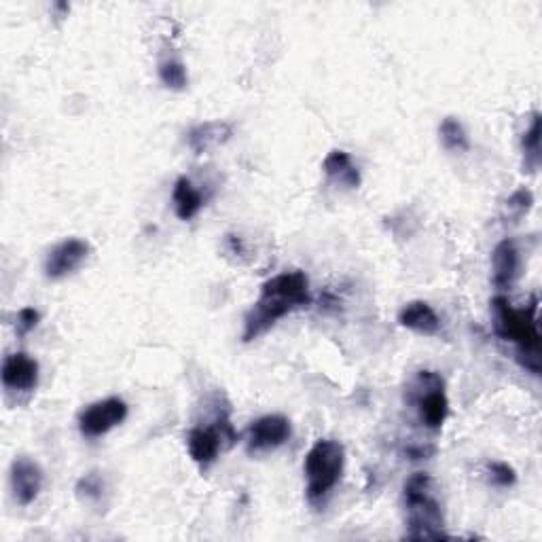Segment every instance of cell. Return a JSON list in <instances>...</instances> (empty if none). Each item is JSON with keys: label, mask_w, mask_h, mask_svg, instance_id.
<instances>
[{"label": "cell", "mask_w": 542, "mask_h": 542, "mask_svg": "<svg viewBox=\"0 0 542 542\" xmlns=\"http://www.w3.org/2000/svg\"><path fill=\"white\" fill-rule=\"evenodd\" d=\"M310 303V280H307L303 271H284V274L269 278L261 286L257 303L252 305V310L246 314L242 339L246 343L259 339L271 327H276L284 316Z\"/></svg>", "instance_id": "6da1fadb"}, {"label": "cell", "mask_w": 542, "mask_h": 542, "mask_svg": "<svg viewBox=\"0 0 542 542\" xmlns=\"http://www.w3.org/2000/svg\"><path fill=\"white\" fill-rule=\"evenodd\" d=\"M494 329L504 339L517 346L521 367L532 375H540V331H538V297L515 310L507 297L498 295L492 301Z\"/></svg>", "instance_id": "7a4b0ae2"}, {"label": "cell", "mask_w": 542, "mask_h": 542, "mask_svg": "<svg viewBox=\"0 0 542 542\" xmlns=\"http://www.w3.org/2000/svg\"><path fill=\"white\" fill-rule=\"evenodd\" d=\"M407 511V538L413 540H439L447 538L443 532L445 517L437 496V483L428 473H413L403 490Z\"/></svg>", "instance_id": "3957f363"}, {"label": "cell", "mask_w": 542, "mask_h": 542, "mask_svg": "<svg viewBox=\"0 0 542 542\" xmlns=\"http://www.w3.org/2000/svg\"><path fill=\"white\" fill-rule=\"evenodd\" d=\"M343 468H346V449L339 441L320 439L303 462L305 492L312 504H320L331 496V492L341 481Z\"/></svg>", "instance_id": "277c9868"}, {"label": "cell", "mask_w": 542, "mask_h": 542, "mask_svg": "<svg viewBox=\"0 0 542 542\" xmlns=\"http://www.w3.org/2000/svg\"><path fill=\"white\" fill-rule=\"evenodd\" d=\"M409 401L418 409V418L426 428H443L449 415V401L441 375L435 371H420L415 375L409 390Z\"/></svg>", "instance_id": "5b68a950"}, {"label": "cell", "mask_w": 542, "mask_h": 542, "mask_svg": "<svg viewBox=\"0 0 542 542\" xmlns=\"http://www.w3.org/2000/svg\"><path fill=\"white\" fill-rule=\"evenodd\" d=\"M128 403L119 396H111V399L98 401L94 405H89L87 409L81 411L79 415V430L81 435L87 439H98L106 432H111L113 428L121 426L128 418Z\"/></svg>", "instance_id": "8992f818"}, {"label": "cell", "mask_w": 542, "mask_h": 542, "mask_svg": "<svg viewBox=\"0 0 542 542\" xmlns=\"http://www.w3.org/2000/svg\"><path fill=\"white\" fill-rule=\"evenodd\" d=\"M291 422L280 413L263 415V418L255 420L248 428L246 447L250 454H267L282 447L288 439H291Z\"/></svg>", "instance_id": "52a82bcc"}, {"label": "cell", "mask_w": 542, "mask_h": 542, "mask_svg": "<svg viewBox=\"0 0 542 542\" xmlns=\"http://www.w3.org/2000/svg\"><path fill=\"white\" fill-rule=\"evenodd\" d=\"M89 252H92V246L79 238H68L53 246L45 259V278L58 282L72 276L87 261Z\"/></svg>", "instance_id": "ba28073f"}, {"label": "cell", "mask_w": 542, "mask_h": 542, "mask_svg": "<svg viewBox=\"0 0 542 542\" xmlns=\"http://www.w3.org/2000/svg\"><path fill=\"white\" fill-rule=\"evenodd\" d=\"M223 439H233L229 420L223 418L221 426H197L187 435V449L195 464L208 468L219 458Z\"/></svg>", "instance_id": "9c48e42d"}, {"label": "cell", "mask_w": 542, "mask_h": 542, "mask_svg": "<svg viewBox=\"0 0 542 542\" xmlns=\"http://www.w3.org/2000/svg\"><path fill=\"white\" fill-rule=\"evenodd\" d=\"M43 490V471L34 460L22 456L11 464V492L20 507H30Z\"/></svg>", "instance_id": "30bf717a"}, {"label": "cell", "mask_w": 542, "mask_h": 542, "mask_svg": "<svg viewBox=\"0 0 542 542\" xmlns=\"http://www.w3.org/2000/svg\"><path fill=\"white\" fill-rule=\"evenodd\" d=\"M3 386L9 392H32L39 386V363L26 352L9 354L3 363Z\"/></svg>", "instance_id": "8fae6325"}, {"label": "cell", "mask_w": 542, "mask_h": 542, "mask_svg": "<svg viewBox=\"0 0 542 542\" xmlns=\"http://www.w3.org/2000/svg\"><path fill=\"white\" fill-rule=\"evenodd\" d=\"M492 282L498 291H509L521 276V252L515 240H502L492 252Z\"/></svg>", "instance_id": "7c38bea8"}, {"label": "cell", "mask_w": 542, "mask_h": 542, "mask_svg": "<svg viewBox=\"0 0 542 542\" xmlns=\"http://www.w3.org/2000/svg\"><path fill=\"white\" fill-rule=\"evenodd\" d=\"M322 172L333 185H337L341 189H348V191L358 189L360 183H363V178H360V170L352 161L350 153L341 151V149H335L327 157H324Z\"/></svg>", "instance_id": "4fadbf2b"}, {"label": "cell", "mask_w": 542, "mask_h": 542, "mask_svg": "<svg viewBox=\"0 0 542 542\" xmlns=\"http://www.w3.org/2000/svg\"><path fill=\"white\" fill-rule=\"evenodd\" d=\"M399 324L418 335H439L441 331V318L439 314L432 310V305L426 301H411L407 303L401 314H399Z\"/></svg>", "instance_id": "5bb4252c"}, {"label": "cell", "mask_w": 542, "mask_h": 542, "mask_svg": "<svg viewBox=\"0 0 542 542\" xmlns=\"http://www.w3.org/2000/svg\"><path fill=\"white\" fill-rule=\"evenodd\" d=\"M233 134V128L225 121H206L195 125L187 134L189 149L197 155H204L214 147H221Z\"/></svg>", "instance_id": "9a60e30c"}, {"label": "cell", "mask_w": 542, "mask_h": 542, "mask_svg": "<svg viewBox=\"0 0 542 542\" xmlns=\"http://www.w3.org/2000/svg\"><path fill=\"white\" fill-rule=\"evenodd\" d=\"M172 202H174V210H176L178 219L191 221V219H195L197 214H200V210L204 206V197L200 191L193 187V183L187 176H180L174 183Z\"/></svg>", "instance_id": "2e32d148"}, {"label": "cell", "mask_w": 542, "mask_h": 542, "mask_svg": "<svg viewBox=\"0 0 542 542\" xmlns=\"http://www.w3.org/2000/svg\"><path fill=\"white\" fill-rule=\"evenodd\" d=\"M441 144L449 153H468L471 151V140L464 130V125L456 117H445L439 125Z\"/></svg>", "instance_id": "e0dca14e"}, {"label": "cell", "mask_w": 542, "mask_h": 542, "mask_svg": "<svg viewBox=\"0 0 542 542\" xmlns=\"http://www.w3.org/2000/svg\"><path fill=\"white\" fill-rule=\"evenodd\" d=\"M521 151H523V166L528 172H536L540 166V115L536 113L530 128L521 136Z\"/></svg>", "instance_id": "ac0fdd59"}, {"label": "cell", "mask_w": 542, "mask_h": 542, "mask_svg": "<svg viewBox=\"0 0 542 542\" xmlns=\"http://www.w3.org/2000/svg\"><path fill=\"white\" fill-rule=\"evenodd\" d=\"M534 206V193L528 187H519L509 195V200L504 202V221L517 223L526 216Z\"/></svg>", "instance_id": "d6986e66"}, {"label": "cell", "mask_w": 542, "mask_h": 542, "mask_svg": "<svg viewBox=\"0 0 542 542\" xmlns=\"http://www.w3.org/2000/svg\"><path fill=\"white\" fill-rule=\"evenodd\" d=\"M159 79L168 89H174V92H183L189 83L187 68L183 62L178 60H164L159 64Z\"/></svg>", "instance_id": "ffe728a7"}, {"label": "cell", "mask_w": 542, "mask_h": 542, "mask_svg": "<svg viewBox=\"0 0 542 542\" xmlns=\"http://www.w3.org/2000/svg\"><path fill=\"white\" fill-rule=\"evenodd\" d=\"M77 494L83 500H100L104 494V481L98 473H87L79 483H77Z\"/></svg>", "instance_id": "44dd1931"}, {"label": "cell", "mask_w": 542, "mask_h": 542, "mask_svg": "<svg viewBox=\"0 0 542 542\" xmlns=\"http://www.w3.org/2000/svg\"><path fill=\"white\" fill-rule=\"evenodd\" d=\"M39 320H41V314L34 310V307H22L20 312H17L15 316V331L20 337L32 333L36 327H39Z\"/></svg>", "instance_id": "7402d4cb"}, {"label": "cell", "mask_w": 542, "mask_h": 542, "mask_svg": "<svg viewBox=\"0 0 542 542\" xmlns=\"http://www.w3.org/2000/svg\"><path fill=\"white\" fill-rule=\"evenodd\" d=\"M487 473H490L492 483H496L500 487H511L517 481L515 468L509 466V464H504V462H492L490 466H487Z\"/></svg>", "instance_id": "603a6c76"}]
</instances>
